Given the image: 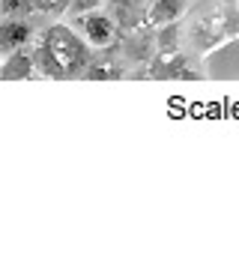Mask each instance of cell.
Segmentation results:
<instances>
[{"instance_id":"cell-8","label":"cell","mask_w":239,"mask_h":257,"mask_svg":"<svg viewBox=\"0 0 239 257\" xmlns=\"http://www.w3.org/2000/svg\"><path fill=\"white\" fill-rule=\"evenodd\" d=\"M117 12H141L147 6V0H108Z\"/></svg>"},{"instance_id":"cell-10","label":"cell","mask_w":239,"mask_h":257,"mask_svg":"<svg viewBox=\"0 0 239 257\" xmlns=\"http://www.w3.org/2000/svg\"><path fill=\"white\" fill-rule=\"evenodd\" d=\"M93 3H99V0H81V9H87V6H93Z\"/></svg>"},{"instance_id":"cell-2","label":"cell","mask_w":239,"mask_h":257,"mask_svg":"<svg viewBox=\"0 0 239 257\" xmlns=\"http://www.w3.org/2000/svg\"><path fill=\"white\" fill-rule=\"evenodd\" d=\"M78 27H81V33H84V39H87V45H93V48H108V45H114V39H117V21L108 15V12H84L81 18H78Z\"/></svg>"},{"instance_id":"cell-5","label":"cell","mask_w":239,"mask_h":257,"mask_svg":"<svg viewBox=\"0 0 239 257\" xmlns=\"http://www.w3.org/2000/svg\"><path fill=\"white\" fill-rule=\"evenodd\" d=\"M185 12V0H153L147 9V21L150 24H174L179 15Z\"/></svg>"},{"instance_id":"cell-3","label":"cell","mask_w":239,"mask_h":257,"mask_svg":"<svg viewBox=\"0 0 239 257\" xmlns=\"http://www.w3.org/2000/svg\"><path fill=\"white\" fill-rule=\"evenodd\" d=\"M33 39V27L27 24V18H6L0 21V51H15L24 48Z\"/></svg>"},{"instance_id":"cell-6","label":"cell","mask_w":239,"mask_h":257,"mask_svg":"<svg viewBox=\"0 0 239 257\" xmlns=\"http://www.w3.org/2000/svg\"><path fill=\"white\" fill-rule=\"evenodd\" d=\"M0 12L6 18H27L33 12V0H0Z\"/></svg>"},{"instance_id":"cell-11","label":"cell","mask_w":239,"mask_h":257,"mask_svg":"<svg viewBox=\"0 0 239 257\" xmlns=\"http://www.w3.org/2000/svg\"><path fill=\"white\" fill-rule=\"evenodd\" d=\"M0 66H3V63H0Z\"/></svg>"},{"instance_id":"cell-1","label":"cell","mask_w":239,"mask_h":257,"mask_svg":"<svg viewBox=\"0 0 239 257\" xmlns=\"http://www.w3.org/2000/svg\"><path fill=\"white\" fill-rule=\"evenodd\" d=\"M87 42L69 27H48L39 33L33 48V66L48 78H72L87 69Z\"/></svg>"},{"instance_id":"cell-7","label":"cell","mask_w":239,"mask_h":257,"mask_svg":"<svg viewBox=\"0 0 239 257\" xmlns=\"http://www.w3.org/2000/svg\"><path fill=\"white\" fill-rule=\"evenodd\" d=\"M69 0H33V12H48V15H60L66 12Z\"/></svg>"},{"instance_id":"cell-9","label":"cell","mask_w":239,"mask_h":257,"mask_svg":"<svg viewBox=\"0 0 239 257\" xmlns=\"http://www.w3.org/2000/svg\"><path fill=\"white\" fill-rule=\"evenodd\" d=\"M87 75H90V78H102V81H105V78H120V69H117V66H90V69H87Z\"/></svg>"},{"instance_id":"cell-4","label":"cell","mask_w":239,"mask_h":257,"mask_svg":"<svg viewBox=\"0 0 239 257\" xmlns=\"http://www.w3.org/2000/svg\"><path fill=\"white\" fill-rule=\"evenodd\" d=\"M36 66H33V54H27L24 48H15L9 51V57L0 66V78L6 81H21V78H33Z\"/></svg>"}]
</instances>
